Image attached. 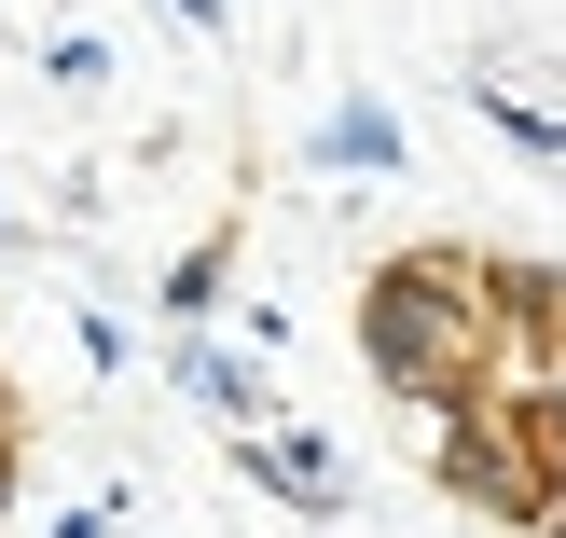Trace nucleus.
<instances>
[{
    "mask_svg": "<svg viewBox=\"0 0 566 538\" xmlns=\"http://www.w3.org/2000/svg\"><path fill=\"white\" fill-rule=\"evenodd\" d=\"M180 387H193V401H208L221 414V429H263V373H249V359H221V346H180Z\"/></svg>",
    "mask_w": 566,
    "mask_h": 538,
    "instance_id": "obj_4",
    "label": "nucleus"
},
{
    "mask_svg": "<svg viewBox=\"0 0 566 538\" xmlns=\"http://www.w3.org/2000/svg\"><path fill=\"white\" fill-rule=\"evenodd\" d=\"M0 429H14V387H0Z\"/></svg>",
    "mask_w": 566,
    "mask_h": 538,
    "instance_id": "obj_9",
    "label": "nucleus"
},
{
    "mask_svg": "<svg viewBox=\"0 0 566 538\" xmlns=\"http://www.w3.org/2000/svg\"><path fill=\"white\" fill-rule=\"evenodd\" d=\"M249 484H263V497H291V511H332V497H346L318 442H263V429H249Z\"/></svg>",
    "mask_w": 566,
    "mask_h": 538,
    "instance_id": "obj_3",
    "label": "nucleus"
},
{
    "mask_svg": "<svg viewBox=\"0 0 566 538\" xmlns=\"http://www.w3.org/2000/svg\"><path fill=\"white\" fill-rule=\"evenodd\" d=\"M0 235H14V221H0Z\"/></svg>",
    "mask_w": 566,
    "mask_h": 538,
    "instance_id": "obj_10",
    "label": "nucleus"
},
{
    "mask_svg": "<svg viewBox=\"0 0 566 538\" xmlns=\"http://www.w3.org/2000/svg\"><path fill=\"white\" fill-rule=\"evenodd\" d=\"M55 538H111V511H70V525H55Z\"/></svg>",
    "mask_w": 566,
    "mask_h": 538,
    "instance_id": "obj_7",
    "label": "nucleus"
},
{
    "mask_svg": "<svg viewBox=\"0 0 566 538\" xmlns=\"http://www.w3.org/2000/svg\"><path fill=\"white\" fill-rule=\"evenodd\" d=\"M318 152H332V166H401V125H387V110H332Z\"/></svg>",
    "mask_w": 566,
    "mask_h": 538,
    "instance_id": "obj_5",
    "label": "nucleus"
},
{
    "mask_svg": "<svg viewBox=\"0 0 566 538\" xmlns=\"http://www.w3.org/2000/svg\"><path fill=\"white\" fill-rule=\"evenodd\" d=\"M208 304H221V249H193V263L166 276V318H208Z\"/></svg>",
    "mask_w": 566,
    "mask_h": 538,
    "instance_id": "obj_6",
    "label": "nucleus"
},
{
    "mask_svg": "<svg viewBox=\"0 0 566 538\" xmlns=\"http://www.w3.org/2000/svg\"><path fill=\"white\" fill-rule=\"evenodd\" d=\"M359 359H374L401 401L429 414H470L497 387V291L470 249H401V263H374V291H359Z\"/></svg>",
    "mask_w": 566,
    "mask_h": 538,
    "instance_id": "obj_1",
    "label": "nucleus"
},
{
    "mask_svg": "<svg viewBox=\"0 0 566 538\" xmlns=\"http://www.w3.org/2000/svg\"><path fill=\"white\" fill-rule=\"evenodd\" d=\"M0 511H14V429H0Z\"/></svg>",
    "mask_w": 566,
    "mask_h": 538,
    "instance_id": "obj_8",
    "label": "nucleus"
},
{
    "mask_svg": "<svg viewBox=\"0 0 566 538\" xmlns=\"http://www.w3.org/2000/svg\"><path fill=\"white\" fill-rule=\"evenodd\" d=\"M442 484H457L470 511H512V525L566 511V401H553V387H525V401L442 414Z\"/></svg>",
    "mask_w": 566,
    "mask_h": 538,
    "instance_id": "obj_2",
    "label": "nucleus"
},
{
    "mask_svg": "<svg viewBox=\"0 0 566 538\" xmlns=\"http://www.w3.org/2000/svg\"><path fill=\"white\" fill-rule=\"evenodd\" d=\"M553 538H566V525H553Z\"/></svg>",
    "mask_w": 566,
    "mask_h": 538,
    "instance_id": "obj_11",
    "label": "nucleus"
}]
</instances>
